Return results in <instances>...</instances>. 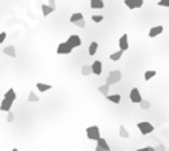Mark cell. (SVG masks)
I'll use <instances>...</instances> for the list:
<instances>
[{"instance_id":"cell-1","label":"cell","mask_w":169,"mask_h":151,"mask_svg":"<svg viewBox=\"0 0 169 151\" xmlns=\"http://www.w3.org/2000/svg\"><path fill=\"white\" fill-rule=\"evenodd\" d=\"M121 80H122V73L119 70H112L109 73V76H107V79H106V83L109 85V86H112V85L118 83Z\"/></svg>"},{"instance_id":"cell-2","label":"cell","mask_w":169,"mask_h":151,"mask_svg":"<svg viewBox=\"0 0 169 151\" xmlns=\"http://www.w3.org/2000/svg\"><path fill=\"white\" fill-rule=\"evenodd\" d=\"M86 138H88L89 141H98V139L101 138V134H100V127L89 126L86 128Z\"/></svg>"},{"instance_id":"cell-3","label":"cell","mask_w":169,"mask_h":151,"mask_svg":"<svg viewBox=\"0 0 169 151\" xmlns=\"http://www.w3.org/2000/svg\"><path fill=\"white\" fill-rule=\"evenodd\" d=\"M137 130L141 132V134H151L154 132V126L151 122L142 121V122H137Z\"/></svg>"},{"instance_id":"cell-4","label":"cell","mask_w":169,"mask_h":151,"mask_svg":"<svg viewBox=\"0 0 169 151\" xmlns=\"http://www.w3.org/2000/svg\"><path fill=\"white\" fill-rule=\"evenodd\" d=\"M67 44L71 49H77V47L82 45V38H80L79 35H69L68 39H67Z\"/></svg>"},{"instance_id":"cell-5","label":"cell","mask_w":169,"mask_h":151,"mask_svg":"<svg viewBox=\"0 0 169 151\" xmlns=\"http://www.w3.org/2000/svg\"><path fill=\"white\" fill-rule=\"evenodd\" d=\"M124 5L128 9H139L144 6V0H124Z\"/></svg>"},{"instance_id":"cell-6","label":"cell","mask_w":169,"mask_h":151,"mask_svg":"<svg viewBox=\"0 0 169 151\" xmlns=\"http://www.w3.org/2000/svg\"><path fill=\"white\" fill-rule=\"evenodd\" d=\"M130 100L133 101V103H139L141 104V101H142V95H141V91H139V88H133L131 91H130Z\"/></svg>"},{"instance_id":"cell-7","label":"cell","mask_w":169,"mask_h":151,"mask_svg":"<svg viewBox=\"0 0 169 151\" xmlns=\"http://www.w3.org/2000/svg\"><path fill=\"white\" fill-rule=\"evenodd\" d=\"M95 151H110L109 142L104 139V138H100L97 141V147H95Z\"/></svg>"},{"instance_id":"cell-8","label":"cell","mask_w":169,"mask_h":151,"mask_svg":"<svg viewBox=\"0 0 169 151\" xmlns=\"http://www.w3.org/2000/svg\"><path fill=\"white\" fill-rule=\"evenodd\" d=\"M71 51H73V49L67 44V41L60 42L59 45H58V49H56V53H58V55H69Z\"/></svg>"},{"instance_id":"cell-9","label":"cell","mask_w":169,"mask_h":151,"mask_svg":"<svg viewBox=\"0 0 169 151\" xmlns=\"http://www.w3.org/2000/svg\"><path fill=\"white\" fill-rule=\"evenodd\" d=\"M118 45H119V50H122V51L128 50V35L127 34L121 35V38H119V41H118Z\"/></svg>"},{"instance_id":"cell-10","label":"cell","mask_w":169,"mask_h":151,"mask_svg":"<svg viewBox=\"0 0 169 151\" xmlns=\"http://www.w3.org/2000/svg\"><path fill=\"white\" fill-rule=\"evenodd\" d=\"M161 32H163V26H154V27L150 29L148 36H150V38H156V36H159Z\"/></svg>"},{"instance_id":"cell-11","label":"cell","mask_w":169,"mask_h":151,"mask_svg":"<svg viewBox=\"0 0 169 151\" xmlns=\"http://www.w3.org/2000/svg\"><path fill=\"white\" fill-rule=\"evenodd\" d=\"M12 103H14V101H11V100H8V98L3 97V100H2V103H0V110H3V112H9L11 107H12Z\"/></svg>"},{"instance_id":"cell-12","label":"cell","mask_w":169,"mask_h":151,"mask_svg":"<svg viewBox=\"0 0 169 151\" xmlns=\"http://www.w3.org/2000/svg\"><path fill=\"white\" fill-rule=\"evenodd\" d=\"M91 68H92V74L100 76L103 73V64L100 62V60H95L92 65H91Z\"/></svg>"},{"instance_id":"cell-13","label":"cell","mask_w":169,"mask_h":151,"mask_svg":"<svg viewBox=\"0 0 169 151\" xmlns=\"http://www.w3.org/2000/svg\"><path fill=\"white\" fill-rule=\"evenodd\" d=\"M3 53L6 55V56H9V58H17V51H15V47L14 45H8V47H5L3 49Z\"/></svg>"},{"instance_id":"cell-14","label":"cell","mask_w":169,"mask_h":151,"mask_svg":"<svg viewBox=\"0 0 169 151\" xmlns=\"http://www.w3.org/2000/svg\"><path fill=\"white\" fill-rule=\"evenodd\" d=\"M36 89H38L39 92H47V91L51 89V85L42 83V82H36Z\"/></svg>"},{"instance_id":"cell-15","label":"cell","mask_w":169,"mask_h":151,"mask_svg":"<svg viewBox=\"0 0 169 151\" xmlns=\"http://www.w3.org/2000/svg\"><path fill=\"white\" fill-rule=\"evenodd\" d=\"M5 98H8V100H11V101L17 100V92H15V89H14V88H9L8 91H6V94H5Z\"/></svg>"},{"instance_id":"cell-16","label":"cell","mask_w":169,"mask_h":151,"mask_svg":"<svg viewBox=\"0 0 169 151\" xmlns=\"http://www.w3.org/2000/svg\"><path fill=\"white\" fill-rule=\"evenodd\" d=\"M82 20H84L83 14H82V12H76V14H73V15L69 17V23H71V24H74V23H77V21H82Z\"/></svg>"},{"instance_id":"cell-17","label":"cell","mask_w":169,"mask_h":151,"mask_svg":"<svg viewBox=\"0 0 169 151\" xmlns=\"http://www.w3.org/2000/svg\"><path fill=\"white\" fill-rule=\"evenodd\" d=\"M106 98H107L110 103H113V104H119V103H121V95H119V94H112V95H107Z\"/></svg>"},{"instance_id":"cell-18","label":"cell","mask_w":169,"mask_h":151,"mask_svg":"<svg viewBox=\"0 0 169 151\" xmlns=\"http://www.w3.org/2000/svg\"><path fill=\"white\" fill-rule=\"evenodd\" d=\"M41 9H42V15H44V17H49L51 12L54 11V9L50 8V6H49L47 3H42V5H41Z\"/></svg>"},{"instance_id":"cell-19","label":"cell","mask_w":169,"mask_h":151,"mask_svg":"<svg viewBox=\"0 0 169 151\" xmlns=\"http://www.w3.org/2000/svg\"><path fill=\"white\" fill-rule=\"evenodd\" d=\"M97 50H98V42H97V41H92V42H91V45H89L88 55H89V56H94V55L97 53Z\"/></svg>"},{"instance_id":"cell-20","label":"cell","mask_w":169,"mask_h":151,"mask_svg":"<svg viewBox=\"0 0 169 151\" xmlns=\"http://www.w3.org/2000/svg\"><path fill=\"white\" fill-rule=\"evenodd\" d=\"M91 8L92 9L104 8V2H103V0H91Z\"/></svg>"},{"instance_id":"cell-21","label":"cell","mask_w":169,"mask_h":151,"mask_svg":"<svg viewBox=\"0 0 169 151\" xmlns=\"http://www.w3.org/2000/svg\"><path fill=\"white\" fill-rule=\"evenodd\" d=\"M122 55H124V51H122V50H118V51H115V53H112L109 58H110V60H113V62H118L119 59L122 58Z\"/></svg>"},{"instance_id":"cell-22","label":"cell","mask_w":169,"mask_h":151,"mask_svg":"<svg viewBox=\"0 0 169 151\" xmlns=\"http://www.w3.org/2000/svg\"><path fill=\"white\" fill-rule=\"evenodd\" d=\"M119 136L122 139H128L130 138V133H128V130L125 128V126H119Z\"/></svg>"},{"instance_id":"cell-23","label":"cell","mask_w":169,"mask_h":151,"mask_svg":"<svg viewBox=\"0 0 169 151\" xmlns=\"http://www.w3.org/2000/svg\"><path fill=\"white\" fill-rule=\"evenodd\" d=\"M156 74H157V71H156V70H146V71H145V74H144V79L148 82V80H151Z\"/></svg>"},{"instance_id":"cell-24","label":"cell","mask_w":169,"mask_h":151,"mask_svg":"<svg viewBox=\"0 0 169 151\" xmlns=\"http://www.w3.org/2000/svg\"><path fill=\"white\" fill-rule=\"evenodd\" d=\"M27 101H30V103H38V101H39V97H38L33 91H30V92H29V97H27Z\"/></svg>"},{"instance_id":"cell-25","label":"cell","mask_w":169,"mask_h":151,"mask_svg":"<svg viewBox=\"0 0 169 151\" xmlns=\"http://www.w3.org/2000/svg\"><path fill=\"white\" fill-rule=\"evenodd\" d=\"M80 73H82V76H89L92 74V68H91V65H83Z\"/></svg>"},{"instance_id":"cell-26","label":"cell","mask_w":169,"mask_h":151,"mask_svg":"<svg viewBox=\"0 0 169 151\" xmlns=\"http://www.w3.org/2000/svg\"><path fill=\"white\" fill-rule=\"evenodd\" d=\"M109 85L106 83V85H101V86H100V88H98V91H100V92L103 94V95H104V97H107V95H109Z\"/></svg>"},{"instance_id":"cell-27","label":"cell","mask_w":169,"mask_h":151,"mask_svg":"<svg viewBox=\"0 0 169 151\" xmlns=\"http://www.w3.org/2000/svg\"><path fill=\"white\" fill-rule=\"evenodd\" d=\"M150 107H151V103H150L148 100H142V101H141V109L148 110Z\"/></svg>"},{"instance_id":"cell-28","label":"cell","mask_w":169,"mask_h":151,"mask_svg":"<svg viewBox=\"0 0 169 151\" xmlns=\"http://www.w3.org/2000/svg\"><path fill=\"white\" fill-rule=\"evenodd\" d=\"M159 6L161 8H168L169 9V0H159V3H157Z\"/></svg>"},{"instance_id":"cell-29","label":"cell","mask_w":169,"mask_h":151,"mask_svg":"<svg viewBox=\"0 0 169 151\" xmlns=\"http://www.w3.org/2000/svg\"><path fill=\"white\" fill-rule=\"evenodd\" d=\"M103 20H104L103 15H92V21H94V23H100V21H103Z\"/></svg>"},{"instance_id":"cell-30","label":"cell","mask_w":169,"mask_h":151,"mask_svg":"<svg viewBox=\"0 0 169 151\" xmlns=\"http://www.w3.org/2000/svg\"><path fill=\"white\" fill-rule=\"evenodd\" d=\"M74 24H76L77 27H80V29H84V27H86V21L82 20V21H77V23H74Z\"/></svg>"},{"instance_id":"cell-31","label":"cell","mask_w":169,"mask_h":151,"mask_svg":"<svg viewBox=\"0 0 169 151\" xmlns=\"http://www.w3.org/2000/svg\"><path fill=\"white\" fill-rule=\"evenodd\" d=\"M6 121H8V122H12V121H14V113H12L11 110L8 112V117H6Z\"/></svg>"},{"instance_id":"cell-32","label":"cell","mask_w":169,"mask_h":151,"mask_svg":"<svg viewBox=\"0 0 169 151\" xmlns=\"http://www.w3.org/2000/svg\"><path fill=\"white\" fill-rule=\"evenodd\" d=\"M6 39V32H0V44H3Z\"/></svg>"},{"instance_id":"cell-33","label":"cell","mask_w":169,"mask_h":151,"mask_svg":"<svg viewBox=\"0 0 169 151\" xmlns=\"http://www.w3.org/2000/svg\"><path fill=\"white\" fill-rule=\"evenodd\" d=\"M156 151H166V148H165V145H163V143H159V145H157V148H156Z\"/></svg>"},{"instance_id":"cell-34","label":"cell","mask_w":169,"mask_h":151,"mask_svg":"<svg viewBox=\"0 0 169 151\" xmlns=\"http://www.w3.org/2000/svg\"><path fill=\"white\" fill-rule=\"evenodd\" d=\"M49 6L53 9H56V2H54V0H49Z\"/></svg>"},{"instance_id":"cell-35","label":"cell","mask_w":169,"mask_h":151,"mask_svg":"<svg viewBox=\"0 0 169 151\" xmlns=\"http://www.w3.org/2000/svg\"><path fill=\"white\" fill-rule=\"evenodd\" d=\"M146 151H156V148L154 147H146Z\"/></svg>"},{"instance_id":"cell-36","label":"cell","mask_w":169,"mask_h":151,"mask_svg":"<svg viewBox=\"0 0 169 151\" xmlns=\"http://www.w3.org/2000/svg\"><path fill=\"white\" fill-rule=\"evenodd\" d=\"M136 151H146V148H139V150H136Z\"/></svg>"},{"instance_id":"cell-37","label":"cell","mask_w":169,"mask_h":151,"mask_svg":"<svg viewBox=\"0 0 169 151\" xmlns=\"http://www.w3.org/2000/svg\"><path fill=\"white\" fill-rule=\"evenodd\" d=\"M11 151H20V150H18V148H12V150H11Z\"/></svg>"}]
</instances>
